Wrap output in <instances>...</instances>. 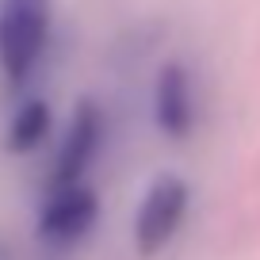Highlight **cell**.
Here are the masks:
<instances>
[{
	"instance_id": "4",
	"label": "cell",
	"mask_w": 260,
	"mask_h": 260,
	"mask_svg": "<svg viewBox=\"0 0 260 260\" xmlns=\"http://www.w3.org/2000/svg\"><path fill=\"white\" fill-rule=\"evenodd\" d=\"M100 214V199L92 187H69V191H50L39 211V237L50 245L81 241Z\"/></svg>"
},
{
	"instance_id": "3",
	"label": "cell",
	"mask_w": 260,
	"mask_h": 260,
	"mask_svg": "<svg viewBox=\"0 0 260 260\" xmlns=\"http://www.w3.org/2000/svg\"><path fill=\"white\" fill-rule=\"evenodd\" d=\"M104 142V111L92 100H81L73 107V119L65 130V142L57 149V165H54V184L50 191H69V187L84 184V172L96 161V149Z\"/></svg>"
},
{
	"instance_id": "2",
	"label": "cell",
	"mask_w": 260,
	"mask_h": 260,
	"mask_svg": "<svg viewBox=\"0 0 260 260\" xmlns=\"http://www.w3.org/2000/svg\"><path fill=\"white\" fill-rule=\"evenodd\" d=\"M187 199H191V191L180 176H157L149 184L146 199L138 207V218H134V249L142 256H157L176 237L180 222L187 214Z\"/></svg>"
},
{
	"instance_id": "1",
	"label": "cell",
	"mask_w": 260,
	"mask_h": 260,
	"mask_svg": "<svg viewBox=\"0 0 260 260\" xmlns=\"http://www.w3.org/2000/svg\"><path fill=\"white\" fill-rule=\"evenodd\" d=\"M54 0H0V73L23 84L50 39Z\"/></svg>"
},
{
	"instance_id": "5",
	"label": "cell",
	"mask_w": 260,
	"mask_h": 260,
	"mask_svg": "<svg viewBox=\"0 0 260 260\" xmlns=\"http://www.w3.org/2000/svg\"><path fill=\"white\" fill-rule=\"evenodd\" d=\"M153 119L165 138H187L195 126L191 77L180 61H165L153 84Z\"/></svg>"
},
{
	"instance_id": "6",
	"label": "cell",
	"mask_w": 260,
	"mask_h": 260,
	"mask_svg": "<svg viewBox=\"0 0 260 260\" xmlns=\"http://www.w3.org/2000/svg\"><path fill=\"white\" fill-rule=\"evenodd\" d=\"M50 134V104L46 100H27L8 122V149L12 153H31L35 146H42Z\"/></svg>"
}]
</instances>
